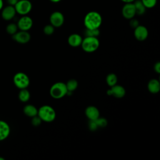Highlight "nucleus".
I'll return each mask as SVG.
<instances>
[{"instance_id": "nucleus-6", "label": "nucleus", "mask_w": 160, "mask_h": 160, "mask_svg": "<svg viewBox=\"0 0 160 160\" xmlns=\"http://www.w3.org/2000/svg\"><path fill=\"white\" fill-rule=\"evenodd\" d=\"M14 6L16 13L21 16L29 14L32 8L31 2L29 0H19Z\"/></svg>"}, {"instance_id": "nucleus-3", "label": "nucleus", "mask_w": 160, "mask_h": 160, "mask_svg": "<svg viewBox=\"0 0 160 160\" xmlns=\"http://www.w3.org/2000/svg\"><path fill=\"white\" fill-rule=\"evenodd\" d=\"M81 46L82 50L86 52H93L99 46V41L98 37L86 36L82 39Z\"/></svg>"}, {"instance_id": "nucleus-27", "label": "nucleus", "mask_w": 160, "mask_h": 160, "mask_svg": "<svg viewBox=\"0 0 160 160\" xmlns=\"http://www.w3.org/2000/svg\"><path fill=\"white\" fill-rule=\"evenodd\" d=\"M98 127V128H104L105 127L107 124H108V122H107V120L104 118H100L99 117L98 119H95L94 120Z\"/></svg>"}, {"instance_id": "nucleus-23", "label": "nucleus", "mask_w": 160, "mask_h": 160, "mask_svg": "<svg viewBox=\"0 0 160 160\" xmlns=\"http://www.w3.org/2000/svg\"><path fill=\"white\" fill-rule=\"evenodd\" d=\"M18 26L16 24H14V23L9 24L6 28V32L11 35L14 34L18 31Z\"/></svg>"}, {"instance_id": "nucleus-13", "label": "nucleus", "mask_w": 160, "mask_h": 160, "mask_svg": "<svg viewBox=\"0 0 160 160\" xmlns=\"http://www.w3.org/2000/svg\"><path fill=\"white\" fill-rule=\"evenodd\" d=\"M1 10V16L2 19L6 21L11 20L14 18L16 14V11L14 6L8 5L2 8Z\"/></svg>"}, {"instance_id": "nucleus-16", "label": "nucleus", "mask_w": 160, "mask_h": 160, "mask_svg": "<svg viewBox=\"0 0 160 160\" xmlns=\"http://www.w3.org/2000/svg\"><path fill=\"white\" fill-rule=\"evenodd\" d=\"M10 134V127L4 121L0 120V141L6 139Z\"/></svg>"}, {"instance_id": "nucleus-14", "label": "nucleus", "mask_w": 160, "mask_h": 160, "mask_svg": "<svg viewBox=\"0 0 160 160\" xmlns=\"http://www.w3.org/2000/svg\"><path fill=\"white\" fill-rule=\"evenodd\" d=\"M85 114L89 120H95L100 116L99 109L94 106H89L85 109Z\"/></svg>"}, {"instance_id": "nucleus-2", "label": "nucleus", "mask_w": 160, "mask_h": 160, "mask_svg": "<svg viewBox=\"0 0 160 160\" xmlns=\"http://www.w3.org/2000/svg\"><path fill=\"white\" fill-rule=\"evenodd\" d=\"M38 116L42 121L51 122L55 120L56 113L54 109L49 105H43L38 110Z\"/></svg>"}, {"instance_id": "nucleus-28", "label": "nucleus", "mask_w": 160, "mask_h": 160, "mask_svg": "<svg viewBox=\"0 0 160 160\" xmlns=\"http://www.w3.org/2000/svg\"><path fill=\"white\" fill-rule=\"evenodd\" d=\"M41 122H42L41 119L38 115L32 118L31 123L34 126H39L41 124Z\"/></svg>"}, {"instance_id": "nucleus-35", "label": "nucleus", "mask_w": 160, "mask_h": 160, "mask_svg": "<svg viewBox=\"0 0 160 160\" xmlns=\"http://www.w3.org/2000/svg\"><path fill=\"white\" fill-rule=\"evenodd\" d=\"M0 160H4V158H3L2 157H0Z\"/></svg>"}, {"instance_id": "nucleus-31", "label": "nucleus", "mask_w": 160, "mask_h": 160, "mask_svg": "<svg viewBox=\"0 0 160 160\" xmlns=\"http://www.w3.org/2000/svg\"><path fill=\"white\" fill-rule=\"evenodd\" d=\"M6 1H7L8 3L9 4V5L14 6L19 0H6Z\"/></svg>"}, {"instance_id": "nucleus-26", "label": "nucleus", "mask_w": 160, "mask_h": 160, "mask_svg": "<svg viewBox=\"0 0 160 160\" xmlns=\"http://www.w3.org/2000/svg\"><path fill=\"white\" fill-rule=\"evenodd\" d=\"M54 28H55L51 24H47L43 28V32L48 36L52 35L54 32Z\"/></svg>"}, {"instance_id": "nucleus-21", "label": "nucleus", "mask_w": 160, "mask_h": 160, "mask_svg": "<svg viewBox=\"0 0 160 160\" xmlns=\"http://www.w3.org/2000/svg\"><path fill=\"white\" fill-rule=\"evenodd\" d=\"M30 92L26 88L20 89V91L18 94V98L20 100V101L22 102H28L30 98Z\"/></svg>"}, {"instance_id": "nucleus-25", "label": "nucleus", "mask_w": 160, "mask_h": 160, "mask_svg": "<svg viewBox=\"0 0 160 160\" xmlns=\"http://www.w3.org/2000/svg\"><path fill=\"white\" fill-rule=\"evenodd\" d=\"M146 9L154 8L157 4V0H141Z\"/></svg>"}, {"instance_id": "nucleus-15", "label": "nucleus", "mask_w": 160, "mask_h": 160, "mask_svg": "<svg viewBox=\"0 0 160 160\" xmlns=\"http://www.w3.org/2000/svg\"><path fill=\"white\" fill-rule=\"evenodd\" d=\"M82 41V37L77 33L71 34L68 38V42L69 45L73 48H77L81 46Z\"/></svg>"}, {"instance_id": "nucleus-22", "label": "nucleus", "mask_w": 160, "mask_h": 160, "mask_svg": "<svg viewBox=\"0 0 160 160\" xmlns=\"http://www.w3.org/2000/svg\"><path fill=\"white\" fill-rule=\"evenodd\" d=\"M106 81L107 84L109 87H111L117 84L118 77L114 73H109L107 75L106 78Z\"/></svg>"}, {"instance_id": "nucleus-20", "label": "nucleus", "mask_w": 160, "mask_h": 160, "mask_svg": "<svg viewBox=\"0 0 160 160\" xmlns=\"http://www.w3.org/2000/svg\"><path fill=\"white\" fill-rule=\"evenodd\" d=\"M66 86L68 90V93H67V95H68L69 93L71 94L77 89L78 86V82L76 79H71L68 81V82L66 83Z\"/></svg>"}, {"instance_id": "nucleus-8", "label": "nucleus", "mask_w": 160, "mask_h": 160, "mask_svg": "<svg viewBox=\"0 0 160 160\" xmlns=\"http://www.w3.org/2000/svg\"><path fill=\"white\" fill-rule=\"evenodd\" d=\"M122 15L126 19H131L136 15L135 7L133 2L124 3L122 8Z\"/></svg>"}, {"instance_id": "nucleus-30", "label": "nucleus", "mask_w": 160, "mask_h": 160, "mask_svg": "<svg viewBox=\"0 0 160 160\" xmlns=\"http://www.w3.org/2000/svg\"><path fill=\"white\" fill-rule=\"evenodd\" d=\"M154 70L158 74L160 73V62H157L154 65Z\"/></svg>"}, {"instance_id": "nucleus-7", "label": "nucleus", "mask_w": 160, "mask_h": 160, "mask_svg": "<svg viewBox=\"0 0 160 160\" xmlns=\"http://www.w3.org/2000/svg\"><path fill=\"white\" fill-rule=\"evenodd\" d=\"M49 21L54 28H59L64 22V16L60 11H54L50 15Z\"/></svg>"}, {"instance_id": "nucleus-5", "label": "nucleus", "mask_w": 160, "mask_h": 160, "mask_svg": "<svg viewBox=\"0 0 160 160\" xmlns=\"http://www.w3.org/2000/svg\"><path fill=\"white\" fill-rule=\"evenodd\" d=\"M13 82L16 87L19 89L27 88L30 83V80L28 76L22 72H19L15 74L13 77Z\"/></svg>"}, {"instance_id": "nucleus-29", "label": "nucleus", "mask_w": 160, "mask_h": 160, "mask_svg": "<svg viewBox=\"0 0 160 160\" xmlns=\"http://www.w3.org/2000/svg\"><path fill=\"white\" fill-rule=\"evenodd\" d=\"M129 20H130L129 25H130V26H131V28H132L134 29V28H136L138 25H139V21H138L137 19H134V18H132V19H129Z\"/></svg>"}, {"instance_id": "nucleus-11", "label": "nucleus", "mask_w": 160, "mask_h": 160, "mask_svg": "<svg viewBox=\"0 0 160 160\" xmlns=\"http://www.w3.org/2000/svg\"><path fill=\"white\" fill-rule=\"evenodd\" d=\"M134 36L138 41H144L148 36V30L144 26L139 24L134 28Z\"/></svg>"}, {"instance_id": "nucleus-19", "label": "nucleus", "mask_w": 160, "mask_h": 160, "mask_svg": "<svg viewBox=\"0 0 160 160\" xmlns=\"http://www.w3.org/2000/svg\"><path fill=\"white\" fill-rule=\"evenodd\" d=\"M134 5L135 7L136 14L138 15H142L145 13L146 8L142 4L141 0H135L134 2Z\"/></svg>"}, {"instance_id": "nucleus-1", "label": "nucleus", "mask_w": 160, "mask_h": 160, "mask_svg": "<svg viewBox=\"0 0 160 160\" xmlns=\"http://www.w3.org/2000/svg\"><path fill=\"white\" fill-rule=\"evenodd\" d=\"M102 22V16L97 11L88 12L84 18V25L86 29H99Z\"/></svg>"}, {"instance_id": "nucleus-10", "label": "nucleus", "mask_w": 160, "mask_h": 160, "mask_svg": "<svg viewBox=\"0 0 160 160\" xmlns=\"http://www.w3.org/2000/svg\"><path fill=\"white\" fill-rule=\"evenodd\" d=\"M107 91V94L108 96H111L116 98H122L126 94V89L121 85L115 84Z\"/></svg>"}, {"instance_id": "nucleus-9", "label": "nucleus", "mask_w": 160, "mask_h": 160, "mask_svg": "<svg viewBox=\"0 0 160 160\" xmlns=\"http://www.w3.org/2000/svg\"><path fill=\"white\" fill-rule=\"evenodd\" d=\"M33 21L31 17L24 15L22 16L18 21L17 26L19 30L28 31L32 26Z\"/></svg>"}, {"instance_id": "nucleus-17", "label": "nucleus", "mask_w": 160, "mask_h": 160, "mask_svg": "<svg viewBox=\"0 0 160 160\" xmlns=\"http://www.w3.org/2000/svg\"><path fill=\"white\" fill-rule=\"evenodd\" d=\"M148 89L152 94H156L160 91V82L156 79H151L148 83Z\"/></svg>"}, {"instance_id": "nucleus-34", "label": "nucleus", "mask_w": 160, "mask_h": 160, "mask_svg": "<svg viewBox=\"0 0 160 160\" xmlns=\"http://www.w3.org/2000/svg\"><path fill=\"white\" fill-rule=\"evenodd\" d=\"M51 2H54V3H56V2H58L59 1H61V0H49Z\"/></svg>"}, {"instance_id": "nucleus-12", "label": "nucleus", "mask_w": 160, "mask_h": 160, "mask_svg": "<svg viewBox=\"0 0 160 160\" xmlns=\"http://www.w3.org/2000/svg\"><path fill=\"white\" fill-rule=\"evenodd\" d=\"M13 39L18 43L26 44L31 39V35L26 31H17L14 34L12 35Z\"/></svg>"}, {"instance_id": "nucleus-18", "label": "nucleus", "mask_w": 160, "mask_h": 160, "mask_svg": "<svg viewBox=\"0 0 160 160\" xmlns=\"http://www.w3.org/2000/svg\"><path fill=\"white\" fill-rule=\"evenodd\" d=\"M38 109L32 104H27L23 108L24 114L28 117L32 118L38 115Z\"/></svg>"}, {"instance_id": "nucleus-33", "label": "nucleus", "mask_w": 160, "mask_h": 160, "mask_svg": "<svg viewBox=\"0 0 160 160\" xmlns=\"http://www.w3.org/2000/svg\"><path fill=\"white\" fill-rule=\"evenodd\" d=\"M3 5H4V4H3V1H2V0H0V11L2 9Z\"/></svg>"}, {"instance_id": "nucleus-4", "label": "nucleus", "mask_w": 160, "mask_h": 160, "mask_svg": "<svg viewBox=\"0 0 160 160\" xmlns=\"http://www.w3.org/2000/svg\"><path fill=\"white\" fill-rule=\"evenodd\" d=\"M49 93L51 96L56 99L64 97L68 93L66 83L63 82H56L54 83L50 88Z\"/></svg>"}, {"instance_id": "nucleus-24", "label": "nucleus", "mask_w": 160, "mask_h": 160, "mask_svg": "<svg viewBox=\"0 0 160 160\" xmlns=\"http://www.w3.org/2000/svg\"><path fill=\"white\" fill-rule=\"evenodd\" d=\"M100 34L99 29H86L85 35L86 36H91V37H98Z\"/></svg>"}, {"instance_id": "nucleus-32", "label": "nucleus", "mask_w": 160, "mask_h": 160, "mask_svg": "<svg viewBox=\"0 0 160 160\" xmlns=\"http://www.w3.org/2000/svg\"><path fill=\"white\" fill-rule=\"evenodd\" d=\"M120 1H121L124 3H128V2H133L135 0H120Z\"/></svg>"}]
</instances>
